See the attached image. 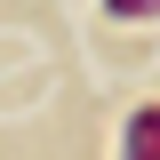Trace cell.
<instances>
[{"instance_id":"cell-2","label":"cell","mask_w":160,"mask_h":160,"mask_svg":"<svg viewBox=\"0 0 160 160\" xmlns=\"http://www.w3.org/2000/svg\"><path fill=\"white\" fill-rule=\"evenodd\" d=\"M136 8H160V0H112V16H136Z\"/></svg>"},{"instance_id":"cell-1","label":"cell","mask_w":160,"mask_h":160,"mask_svg":"<svg viewBox=\"0 0 160 160\" xmlns=\"http://www.w3.org/2000/svg\"><path fill=\"white\" fill-rule=\"evenodd\" d=\"M128 160H160V104H144L128 120Z\"/></svg>"}]
</instances>
